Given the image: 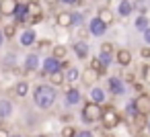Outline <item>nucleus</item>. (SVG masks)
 Masks as SVG:
<instances>
[{"mask_svg":"<svg viewBox=\"0 0 150 137\" xmlns=\"http://www.w3.org/2000/svg\"><path fill=\"white\" fill-rule=\"evenodd\" d=\"M56 98H58V94H56L54 86L39 84V86L33 90V102H35V106H37V108H43V110L52 108V106H54V102H56Z\"/></svg>","mask_w":150,"mask_h":137,"instance_id":"nucleus-1","label":"nucleus"},{"mask_svg":"<svg viewBox=\"0 0 150 137\" xmlns=\"http://www.w3.org/2000/svg\"><path fill=\"white\" fill-rule=\"evenodd\" d=\"M101 115H103V110H101L99 102H95V100L84 102V106H82V119H84L86 123H97V121H101Z\"/></svg>","mask_w":150,"mask_h":137,"instance_id":"nucleus-2","label":"nucleus"},{"mask_svg":"<svg viewBox=\"0 0 150 137\" xmlns=\"http://www.w3.org/2000/svg\"><path fill=\"white\" fill-rule=\"evenodd\" d=\"M101 123H103L105 129H113V127H117L121 123V117H119V113L115 108H105L103 115H101Z\"/></svg>","mask_w":150,"mask_h":137,"instance_id":"nucleus-3","label":"nucleus"},{"mask_svg":"<svg viewBox=\"0 0 150 137\" xmlns=\"http://www.w3.org/2000/svg\"><path fill=\"white\" fill-rule=\"evenodd\" d=\"M134 106H136L138 115L148 117V115H150V96H148V94H140V96L134 100Z\"/></svg>","mask_w":150,"mask_h":137,"instance_id":"nucleus-4","label":"nucleus"},{"mask_svg":"<svg viewBox=\"0 0 150 137\" xmlns=\"http://www.w3.org/2000/svg\"><path fill=\"white\" fill-rule=\"evenodd\" d=\"M88 29H91V35H95V37H101V35H105V31H107V25L99 19V17H95V19H91V25H88Z\"/></svg>","mask_w":150,"mask_h":137,"instance_id":"nucleus-5","label":"nucleus"},{"mask_svg":"<svg viewBox=\"0 0 150 137\" xmlns=\"http://www.w3.org/2000/svg\"><path fill=\"white\" fill-rule=\"evenodd\" d=\"M17 0H0V15L2 17H13L17 8Z\"/></svg>","mask_w":150,"mask_h":137,"instance_id":"nucleus-6","label":"nucleus"},{"mask_svg":"<svg viewBox=\"0 0 150 137\" xmlns=\"http://www.w3.org/2000/svg\"><path fill=\"white\" fill-rule=\"evenodd\" d=\"M19 41H21V45H23V47H31V45L37 41V33H35L33 29H27V31H23V33H21Z\"/></svg>","mask_w":150,"mask_h":137,"instance_id":"nucleus-7","label":"nucleus"},{"mask_svg":"<svg viewBox=\"0 0 150 137\" xmlns=\"http://www.w3.org/2000/svg\"><path fill=\"white\" fill-rule=\"evenodd\" d=\"M58 70H62V64H60V59L58 57H45L43 59V72L45 74H52V72H58Z\"/></svg>","mask_w":150,"mask_h":137,"instance_id":"nucleus-8","label":"nucleus"},{"mask_svg":"<svg viewBox=\"0 0 150 137\" xmlns=\"http://www.w3.org/2000/svg\"><path fill=\"white\" fill-rule=\"evenodd\" d=\"M80 78H82V82H84V84H88V86H93V84H97V78H99V72H97L95 68H91V66H88V68H86V70L82 72V76H80Z\"/></svg>","mask_w":150,"mask_h":137,"instance_id":"nucleus-9","label":"nucleus"},{"mask_svg":"<svg viewBox=\"0 0 150 137\" xmlns=\"http://www.w3.org/2000/svg\"><path fill=\"white\" fill-rule=\"evenodd\" d=\"M15 19H17V23H23V21H27L29 19V6L27 4H17V8H15V15H13Z\"/></svg>","mask_w":150,"mask_h":137,"instance_id":"nucleus-10","label":"nucleus"},{"mask_svg":"<svg viewBox=\"0 0 150 137\" xmlns=\"http://www.w3.org/2000/svg\"><path fill=\"white\" fill-rule=\"evenodd\" d=\"M109 92L111 94H123L125 92V86H123V82L119 80V78H109Z\"/></svg>","mask_w":150,"mask_h":137,"instance_id":"nucleus-11","label":"nucleus"},{"mask_svg":"<svg viewBox=\"0 0 150 137\" xmlns=\"http://www.w3.org/2000/svg\"><path fill=\"white\" fill-rule=\"evenodd\" d=\"M72 49H74V55H76L78 59H84V57L88 55V45H86V41H76Z\"/></svg>","mask_w":150,"mask_h":137,"instance_id":"nucleus-12","label":"nucleus"},{"mask_svg":"<svg viewBox=\"0 0 150 137\" xmlns=\"http://www.w3.org/2000/svg\"><path fill=\"white\" fill-rule=\"evenodd\" d=\"M115 59H117V64H119V66H123V68H125V66H129V64H132V53H129L127 49H119V51L115 53Z\"/></svg>","mask_w":150,"mask_h":137,"instance_id":"nucleus-13","label":"nucleus"},{"mask_svg":"<svg viewBox=\"0 0 150 137\" xmlns=\"http://www.w3.org/2000/svg\"><path fill=\"white\" fill-rule=\"evenodd\" d=\"M80 90L78 88H68V92H66V102L70 104V106H74V104H78L80 102Z\"/></svg>","mask_w":150,"mask_h":137,"instance_id":"nucleus-14","label":"nucleus"},{"mask_svg":"<svg viewBox=\"0 0 150 137\" xmlns=\"http://www.w3.org/2000/svg\"><path fill=\"white\" fill-rule=\"evenodd\" d=\"M64 78H66V82H68V84H74V82L80 78V70H78V68H72V66H68V68H66V72H64Z\"/></svg>","mask_w":150,"mask_h":137,"instance_id":"nucleus-15","label":"nucleus"},{"mask_svg":"<svg viewBox=\"0 0 150 137\" xmlns=\"http://www.w3.org/2000/svg\"><path fill=\"white\" fill-rule=\"evenodd\" d=\"M13 113V102L6 98H0V119H6Z\"/></svg>","mask_w":150,"mask_h":137,"instance_id":"nucleus-16","label":"nucleus"},{"mask_svg":"<svg viewBox=\"0 0 150 137\" xmlns=\"http://www.w3.org/2000/svg\"><path fill=\"white\" fill-rule=\"evenodd\" d=\"M39 68V57L35 55V53H29L27 57H25V70L27 72H33V70H37Z\"/></svg>","mask_w":150,"mask_h":137,"instance_id":"nucleus-17","label":"nucleus"},{"mask_svg":"<svg viewBox=\"0 0 150 137\" xmlns=\"http://www.w3.org/2000/svg\"><path fill=\"white\" fill-rule=\"evenodd\" d=\"M132 10H134V4L129 2V0H119V8H117L119 17H129Z\"/></svg>","mask_w":150,"mask_h":137,"instance_id":"nucleus-18","label":"nucleus"},{"mask_svg":"<svg viewBox=\"0 0 150 137\" xmlns=\"http://www.w3.org/2000/svg\"><path fill=\"white\" fill-rule=\"evenodd\" d=\"M47 78H50V84H54V86H60V84H64V82H66V78H64V72H62V70L47 74Z\"/></svg>","mask_w":150,"mask_h":137,"instance_id":"nucleus-19","label":"nucleus"},{"mask_svg":"<svg viewBox=\"0 0 150 137\" xmlns=\"http://www.w3.org/2000/svg\"><path fill=\"white\" fill-rule=\"evenodd\" d=\"M58 25H60V27H72V25H74L72 13H60V15H58Z\"/></svg>","mask_w":150,"mask_h":137,"instance_id":"nucleus-20","label":"nucleus"},{"mask_svg":"<svg viewBox=\"0 0 150 137\" xmlns=\"http://www.w3.org/2000/svg\"><path fill=\"white\" fill-rule=\"evenodd\" d=\"M91 100H95V102H105V92H103V88H99V86H93L91 88Z\"/></svg>","mask_w":150,"mask_h":137,"instance_id":"nucleus-21","label":"nucleus"},{"mask_svg":"<svg viewBox=\"0 0 150 137\" xmlns=\"http://www.w3.org/2000/svg\"><path fill=\"white\" fill-rule=\"evenodd\" d=\"M97 17H99V19H101V21H103V23H105L107 27H109V25L113 23V13H111L109 8H101V10L97 13Z\"/></svg>","mask_w":150,"mask_h":137,"instance_id":"nucleus-22","label":"nucleus"},{"mask_svg":"<svg viewBox=\"0 0 150 137\" xmlns=\"http://www.w3.org/2000/svg\"><path fill=\"white\" fill-rule=\"evenodd\" d=\"M15 92H17V96H27L29 94V82H25V80L17 82L15 84Z\"/></svg>","mask_w":150,"mask_h":137,"instance_id":"nucleus-23","label":"nucleus"},{"mask_svg":"<svg viewBox=\"0 0 150 137\" xmlns=\"http://www.w3.org/2000/svg\"><path fill=\"white\" fill-rule=\"evenodd\" d=\"M91 68H95V70L99 72V76H103V74L107 72V66H105L99 57H93V59H91Z\"/></svg>","mask_w":150,"mask_h":137,"instance_id":"nucleus-24","label":"nucleus"},{"mask_svg":"<svg viewBox=\"0 0 150 137\" xmlns=\"http://www.w3.org/2000/svg\"><path fill=\"white\" fill-rule=\"evenodd\" d=\"M27 6H29V17L41 15V4H39V2H35V0H31V2H29Z\"/></svg>","mask_w":150,"mask_h":137,"instance_id":"nucleus-25","label":"nucleus"},{"mask_svg":"<svg viewBox=\"0 0 150 137\" xmlns=\"http://www.w3.org/2000/svg\"><path fill=\"white\" fill-rule=\"evenodd\" d=\"M2 31H4V37H6V39H13V37L17 35V23H11V25H6Z\"/></svg>","mask_w":150,"mask_h":137,"instance_id":"nucleus-26","label":"nucleus"},{"mask_svg":"<svg viewBox=\"0 0 150 137\" xmlns=\"http://www.w3.org/2000/svg\"><path fill=\"white\" fill-rule=\"evenodd\" d=\"M99 59H101L105 66H109V64L113 62V53H111V51H101V53H99Z\"/></svg>","mask_w":150,"mask_h":137,"instance_id":"nucleus-27","label":"nucleus"},{"mask_svg":"<svg viewBox=\"0 0 150 137\" xmlns=\"http://www.w3.org/2000/svg\"><path fill=\"white\" fill-rule=\"evenodd\" d=\"M148 27V19L144 17V15H140L138 19H136V29H140V31H144Z\"/></svg>","mask_w":150,"mask_h":137,"instance_id":"nucleus-28","label":"nucleus"},{"mask_svg":"<svg viewBox=\"0 0 150 137\" xmlns=\"http://www.w3.org/2000/svg\"><path fill=\"white\" fill-rule=\"evenodd\" d=\"M54 57H58V59H62V57H66V47L64 45H56L54 47V53H52Z\"/></svg>","mask_w":150,"mask_h":137,"instance_id":"nucleus-29","label":"nucleus"},{"mask_svg":"<svg viewBox=\"0 0 150 137\" xmlns=\"http://www.w3.org/2000/svg\"><path fill=\"white\" fill-rule=\"evenodd\" d=\"M74 135H76V129H74V127L68 125V127L62 129V137H74Z\"/></svg>","mask_w":150,"mask_h":137,"instance_id":"nucleus-30","label":"nucleus"},{"mask_svg":"<svg viewBox=\"0 0 150 137\" xmlns=\"http://www.w3.org/2000/svg\"><path fill=\"white\" fill-rule=\"evenodd\" d=\"M27 21H29L31 25H37V23H41V21H43V15H35V17H29Z\"/></svg>","mask_w":150,"mask_h":137,"instance_id":"nucleus-31","label":"nucleus"},{"mask_svg":"<svg viewBox=\"0 0 150 137\" xmlns=\"http://www.w3.org/2000/svg\"><path fill=\"white\" fill-rule=\"evenodd\" d=\"M72 21H74V25H82V15L80 13H72Z\"/></svg>","mask_w":150,"mask_h":137,"instance_id":"nucleus-32","label":"nucleus"},{"mask_svg":"<svg viewBox=\"0 0 150 137\" xmlns=\"http://www.w3.org/2000/svg\"><path fill=\"white\" fill-rule=\"evenodd\" d=\"M142 35H144V41H146V45H150V27H146V29L142 31Z\"/></svg>","mask_w":150,"mask_h":137,"instance_id":"nucleus-33","label":"nucleus"},{"mask_svg":"<svg viewBox=\"0 0 150 137\" xmlns=\"http://www.w3.org/2000/svg\"><path fill=\"white\" fill-rule=\"evenodd\" d=\"M74 137H95V135H93V131H76Z\"/></svg>","mask_w":150,"mask_h":137,"instance_id":"nucleus-34","label":"nucleus"},{"mask_svg":"<svg viewBox=\"0 0 150 137\" xmlns=\"http://www.w3.org/2000/svg\"><path fill=\"white\" fill-rule=\"evenodd\" d=\"M101 51H111V53H113V45H111V43H103V45H101Z\"/></svg>","mask_w":150,"mask_h":137,"instance_id":"nucleus-35","label":"nucleus"},{"mask_svg":"<svg viewBox=\"0 0 150 137\" xmlns=\"http://www.w3.org/2000/svg\"><path fill=\"white\" fill-rule=\"evenodd\" d=\"M140 55H142L144 59H148V57H150V47H144V49L140 51Z\"/></svg>","mask_w":150,"mask_h":137,"instance_id":"nucleus-36","label":"nucleus"},{"mask_svg":"<svg viewBox=\"0 0 150 137\" xmlns=\"http://www.w3.org/2000/svg\"><path fill=\"white\" fill-rule=\"evenodd\" d=\"M142 74H144V78L150 80V66H142Z\"/></svg>","mask_w":150,"mask_h":137,"instance_id":"nucleus-37","label":"nucleus"},{"mask_svg":"<svg viewBox=\"0 0 150 137\" xmlns=\"http://www.w3.org/2000/svg\"><path fill=\"white\" fill-rule=\"evenodd\" d=\"M0 137H11V133H8L6 129H2V127H0Z\"/></svg>","mask_w":150,"mask_h":137,"instance_id":"nucleus-38","label":"nucleus"},{"mask_svg":"<svg viewBox=\"0 0 150 137\" xmlns=\"http://www.w3.org/2000/svg\"><path fill=\"white\" fill-rule=\"evenodd\" d=\"M4 39H6V37H4V31H2V29H0V47H2V43H4Z\"/></svg>","mask_w":150,"mask_h":137,"instance_id":"nucleus-39","label":"nucleus"},{"mask_svg":"<svg viewBox=\"0 0 150 137\" xmlns=\"http://www.w3.org/2000/svg\"><path fill=\"white\" fill-rule=\"evenodd\" d=\"M60 2H64V4H76L78 0H60Z\"/></svg>","mask_w":150,"mask_h":137,"instance_id":"nucleus-40","label":"nucleus"},{"mask_svg":"<svg viewBox=\"0 0 150 137\" xmlns=\"http://www.w3.org/2000/svg\"><path fill=\"white\" fill-rule=\"evenodd\" d=\"M39 47H41V49H45V47H50V41H41V43H39Z\"/></svg>","mask_w":150,"mask_h":137,"instance_id":"nucleus-41","label":"nucleus"},{"mask_svg":"<svg viewBox=\"0 0 150 137\" xmlns=\"http://www.w3.org/2000/svg\"><path fill=\"white\" fill-rule=\"evenodd\" d=\"M45 2H47V4H58L60 0H45Z\"/></svg>","mask_w":150,"mask_h":137,"instance_id":"nucleus-42","label":"nucleus"},{"mask_svg":"<svg viewBox=\"0 0 150 137\" xmlns=\"http://www.w3.org/2000/svg\"><path fill=\"white\" fill-rule=\"evenodd\" d=\"M103 137H115L113 133H103Z\"/></svg>","mask_w":150,"mask_h":137,"instance_id":"nucleus-43","label":"nucleus"},{"mask_svg":"<svg viewBox=\"0 0 150 137\" xmlns=\"http://www.w3.org/2000/svg\"><path fill=\"white\" fill-rule=\"evenodd\" d=\"M146 131H148V133H150V121H148V123H146Z\"/></svg>","mask_w":150,"mask_h":137,"instance_id":"nucleus-44","label":"nucleus"},{"mask_svg":"<svg viewBox=\"0 0 150 137\" xmlns=\"http://www.w3.org/2000/svg\"><path fill=\"white\" fill-rule=\"evenodd\" d=\"M11 137H21V135H11Z\"/></svg>","mask_w":150,"mask_h":137,"instance_id":"nucleus-45","label":"nucleus"},{"mask_svg":"<svg viewBox=\"0 0 150 137\" xmlns=\"http://www.w3.org/2000/svg\"><path fill=\"white\" fill-rule=\"evenodd\" d=\"M37 137H45V135H37Z\"/></svg>","mask_w":150,"mask_h":137,"instance_id":"nucleus-46","label":"nucleus"}]
</instances>
